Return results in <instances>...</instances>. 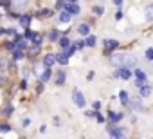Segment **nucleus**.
Here are the masks:
<instances>
[{"instance_id": "nucleus-38", "label": "nucleus", "mask_w": 153, "mask_h": 139, "mask_svg": "<svg viewBox=\"0 0 153 139\" xmlns=\"http://www.w3.org/2000/svg\"><path fill=\"white\" fill-rule=\"evenodd\" d=\"M114 4H117V6H121V4H123V0H114Z\"/></svg>"}, {"instance_id": "nucleus-28", "label": "nucleus", "mask_w": 153, "mask_h": 139, "mask_svg": "<svg viewBox=\"0 0 153 139\" xmlns=\"http://www.w3.org/2000/svg\"><path fill=\"white\" fill-rule=\"evenodd\" d=\"M11 130V126H7V125H0V132H9Z\"/></svg>"}, {"instance_id": "nucleus-17", "label": "nucleus", "mask_w": 153, "mask_h": 139, "mask_svg": "<svg viewBox=\"0 0 153 139\" xmlns=\"http://www.w3.org/2000/svg\"><path fill=\"white\" fill-rule=\"evenodd\" d=\"M59 45H61V47H63V49H67V47H68V45H70V40H68V38H67V36H63V38H61V40H59Z\"/></svg>"}, {"instance_id": "nucleus-14", "label": "nucleus", "mask_w": 153, "mask_h": 139, "mask_svg": "<svg viewBox=\"0 0 153 139\" xmlns=\"http://www.w3.org/2000/svg\"><path fill=\"white\" fill-rule=\"evenodd\" d=\"M108 117H110L112 121H119V119L123 117V114H119V112H108Z\"/></svg>"}, {"instance_id": "nucleus-15", "label": "nucleus", "mask_w": 153, "mask_h": 139, "mask_svg": "<svg viewBox=\"0 0 153 139\" xmlns=\"http://www.w3.org/2000/svg\"><path fill=\"white\" fill-rule=\"evenodd\" d=\"M29 22H31V18L25 15V16H20V24L24 25V27H29Z\"/></svg>"}, {"instance_id": "nucleus-6", "label": "nucleus", "mask_w": 153, "mask_h": 139, "mask_svg": "<svg viewBox=\"0 0 153 139\" xmlns=\"http://www.w3.org/2000/svg\"><path fill=\"white\" fill-rule=\"evenodd\" d=\"M65 11L70 13V15H78V13H79V6H76V4H67V6H65Z\"/></svg>"}, {"instance_id": "nucleus-3", "label": "nucleus", "mask_w": 153, "mask_h": 139, "mask_svg": "<svg viewBox=\"0 0 153 139\" xmlns=\"http://www.w3.org/2000/svg\"><path fill=\"white\" fill-rule=\"evenodd\" d=\"M108 134L112 137H123L124 135V128H121V126H110L108 128Z\"/></svg>"}, {"instance_id": "nucleus-32", "label": "nucleus", "mask_w": 153, "mask_h": 139, "mask_svg": "<svg viewBox=\"0 0 153 139\" xmlns=\"http://www.w3.org/2000/svg\"><path fill=\"white\" fill-rule=\"evenodd\" d=\"M4 33H7V34H11V36H15L16 33H15V29H7V31H4Z\"/></svg>"}, {"instance_id": "nucleus-33", "label": "nucleus", "mask_w": 153, "mask_h": 139, "mask_svg": "<svg viewBox=\"0 0 153 139\" xmlns=\"http://www.w3.org/2000/svg\"><path fill=\"white\" fill-rule=\"evenodd\" d=\"M11 112H13V107H11V105H9V107H7V108H6V116H9V114H11Z\"/></svg>"}, {"instance_id": "nucleus-10", "label": "nucleus", "mask_w": 153, "mask_h": 139, "mask_svg": "<svg viewBox=\"0 0 153 139\" xmlns=\"http://www.w3.org/2000/svg\"><path fill=\"white\" fill-rule=\"evenodd\" d=\"M140 94H142L144 98H148V96L151 94V87H149V85H146V83H144V85H140Z\"/></svg>"}, {"instance_id": "nucleus-36", "label": "nucleus", "mask_w": 153, "mask_h": 139, "mask_svg": "<svg viewBox=\"0 0 153 139\" xmlns=\"http://www.w3.org/2000/svg\"><path fill=\"white\" fill-rule=\"evenodd\" d=\"M72 52H74V47H68V51H67V52H65V54H67V56H70V54H72Z\"/></svg>"}, {"instance_id": "nucleus-25", "label": "nucleus", "mask_w": 153, "mask_h": 139, "mask_svg": "<svg viewBox=\"0 0 153 139\" xmlns=\"http://www.w3.org/2000/svg\"><path fill=\"white\" fill-rule=\"evenodd\" d=\"M16 6L18 7H25L27 6V0H16Z\"/></svg>"}, {"instance_id": "nucleus-23", "label": "nucleus", "mask_w": 153, "mask_h": 139, "mask_svg": "<svg viewBox=\"0 0 153 139\" xmlns=\"http://www.w3.org/2000/svg\"><path fill=\"white\" fill-rule=\"evenodd\" d=\"M18 47H20V49H25V47H27V43H25V40H22V38H18Z\"/></svg>"}, {"instance_id": "nucleus-37", "label": "nucleus", "mask_w": 153, "mask_h": 139, "mask_svg": "<svg viewBox=\"0 0 153 139\" xmlns=\"http://www.w3.org/2000/svg\"><path fill=\"white\" fill-rule=\"evenodd\" d=\"M0 4H2V6H9V0H0Z\"/></svg>"}, {"instance_id": "nucleus-26", "label": "nucleus", "mask_w": 153, "mask_h": 139, "mask_svg": "<svg viewBox=\"0 0 153 139\" xmlns=\"http://www.w3.org/2000/svg\"><path fill=\"white\" fill-rule=\"evenodd\" d=\"M40 15H42V16H51V15H52V11H51V9H43Z\"/></svg>"}, {"instance_id": "nucleus-20", "label": "nucleus", "mask_w": 153, "mask_h": 139, "mask_svg": "<svg viewBox=\"0 0 153 139\" xmlns=\"http://www.w3.org/2000/svg\"><path fill=\"white\" fill-rule=\"evenodd\" d=\"M49 38H51L52 42H54V40H58V31H56V29H52V31L49 33Z\"/></svg>"}, {"instance_id": "nucleus-9", "label": "nucleus", "mask_w": 153, "mask_h": 139, "mask_svg": "<svg viewBox=\"0 0 153 139\" xmlns=\"http://www.w3.org/2000/svg\"><path fill=\"white\" fill-rule=\"evenodd\" d=\"M54 61H56L54 54H47V56H45V60H43V63H45V67H47V69H49V67H52V65H54Z\"/></svg>"}, {"instance_id": "nucleus-22", "label": "nucleus", "mask_w": 153, "mask_h": 139, "mask_svg": "<svg viewBox=\"0 0 153 139\" xmlns=\"http://www.w3.org/2000/svg\"><path fill=\"white\" fill-rule=\"evenodd\" d=\"M49 78H51V71H45V72L42 74V81H47Z\"/></svg>"}, {"instance_id": "nucleus-34", "label": "nucleus", "mask_w": 153, "mask_h": 139, "mask_svg": "<svg viewBox=\"0 0 153 139\" xmlns=\"http://www.w3.org/2000/svg\"><path fill=\"white\" fill-rule=\"evenodd\" d=\"M96 114H97V112H94V110H88V112H87V116H88V117H94Z\"/></svg>"}, {"instance_id": "nucleus-27", "label": "nucleus", "mask_w": 153, "mask_h": 139, "mask_svg": "<svg viewBox=\"0 0 153 139\" xmlns=\"http://www.w3.org/2000/svg\"><path fill=\"white\" fill-rule=\"evenodd\" d=\"M146 58H148V60H153V49H148V51H146Z\"/></svg>"}, {"instance_id": "nucleus-2", "label": "nucleus", "mask_w": 153, "mask_h": 139, "mask_svg": "<svg viewBox=\"0 0 153 139\" xmlns=\"http://www.w3.org/2000/svg\"><path fill=\"white\" fill-rule=\"evenodd\" d=\"M72 99H74V103L78 105V107H85V96H83L78 89H74V92H72Z\"/></svg>"}, {"instance_id": "nucleus-11", "label": "nucleus", "mask_w": 153, "mask_h": 139, "mask_svg": "<svg viewBox=\"0 0 153 139\" xmlns=\"http://www.w3.org/2000/svg\"><path fill=\"white\" fill-rule=\"evenodd\" d=\"M117 45H119L117 40H105V47H106V49H115Z\"/></svg>"}, {"instance_id": "nucleus-1", "label": "nucleus", "mask_w": 153, "mask_h": 139, "mask_svg": "<svg viewBox=\"0 0 153 139\" xmlns=\"http://www.w3.org/2000/svg\"><path fill=\"white\" fill-rule=\"evenodd\" d=\"M112 63L115 67H135L137 60L131 54H115V56H112Z\"/></svg>"}, {"instance_id": "nucleus-24", "label": "nucleus", "mask_w": 153, "mask_h": 139, "mask_svg": "<svg viewBox=\"0 0 153 139\" xmlns=\"http://www.w3.org/2000/svg\"><path fill=\"white\" fill-rule=\"evenodd\" d=\"M13 58H15V60H22V58H24V52H22V51H16Z\"/></svg>"}, {"instance_id": "nucleus-29", "label": "nucleus", "mask_w": 153, "mask_h": 139, "mask_svg": "<svg viewBox=\"0 0 153 139\" xmlns=\"http://www.w3.org/2000/svg\"><path fill=\"white\" fill-rule=\"evenodd\" d=\"M94 13H96V15H103V7H101V6L94 7Z\"/></svg>"}, {"instance_id": "nucleus-8", "label": "nucleus", "mask_w": 153, "mask_h": 139, "mask_svg": "<svg viewBox=\"0 0 153 139\" xmlns=\"http://www.w3.org/2000/svg\"><path fill=\"white\" fill-rule=\"evenodd\" d=\"M54 58H56V61H59L61 65H67V63H68V56H67L65 52H61V54H56Z\"/></svg>"}, {"instance_id": "nucleus-16", "label": "nucleus", "mask_w": 153, "mask_h": 139, "mask_svg": "<svg viewBox=\"0 0 153 139\" xmlns=\"http://www.w3.org/2000/svg\"><path fill=\"white\" fill-rule=\"evenodd\" d=\"M31 38H33V43H34L36 47H40V43H42V36H40V34H33Z\"/></svg>"}, {"instance_id": "nucleus-7", "label": "nucleus", "mask_w": 153, "mask_h": 139, "mask_svg": "<svg viewBox=\"0 0 153 139\" xmlns=\"http://www.w3.org/2000/svg\"><path fill=\"white\" fill-rule=\"evenodd\" d=\"M78 33H79L81 36L88 34V33H90V25H88V24H79V25H78Z\"/></svg>"}, {"instance_id": "nucleus-18", "label": "nucleus", "mask_w": 153, "mask_h": 139, "mask_svg": "<svg viewBox=\"0 0 153 139\" xmlns=\"http://www.w3.org/2000/svg\"><path fill=\"white\" fill-rule=\"evenodd\" d=\"M96 42H97V40H96V36H88V38H87V42H85V45L94 47V45H96Z\"/></svg>"}, {"instance_id": "nucleus-30", "label": "nucleus", "mask_w": 153, "mask_h": 139, "mask_svg": "<svg viewBox=\"0 0 153 139\" xmlns=\"http://www.w3.org/2000/svg\"><path fill=\"white\" fill-rule=\"evenodd\" d=\"M92 107H94V110H99V108H101V103H99V101H94Z\"/></svg>"}, {"instance_id": "nucleus-35", "label": "nucleus", "mask_w": 153, "mask_h": 139, "mask_svg": "<svg viewBox=\"0 0 153 139\" xmlns=\"http://www.w3.org/2000/svg\"><path fill=\"white\" fill-rule=\"evenodd\" d=\"M115 18H117V20H121V18H123V11H117V15H115Z\"/></svg>"}, {"instance_id": "nucleus-31", "label": "nucleus", "mask_w": 153, "mask_h": 139, "mask_svg": "<svg viewBox=\"0 0 153 139\" xmlns=\"http://www.w3.org/2000/svg\"><path fill=\"white\" fill-rule=\"evenodd\" d=\"M4 67H6V61L0 58V71H4Z\"/></svg>"}, {"instance_id": "nucleus-13", "label": "nucleus", "mask_w": 153, "mask_h": 139, "mask_svg": "<svg viewBox=\"0 0 153 139\" xmlns=\"http://www.w3.org/2000/svg\"><path fill=\"white\" fill-rule=\"evenodd\" d=\"M63 81H65V72H63V71H59V72H58V76H56V83H58V85H63Z\"/></svg>"}, {"instance_id": "nucleus-4", "label": "nucleus", "mask_w": 153, "mask_h": 139, "mask_svg": "<svg viewBox=\"0 0 153 139\" xmlns=\"http://www.w3.org/2000/svg\"><path fill=\"white\" fill-rule=\"evenodd\" d=\"M133 74H135V78H137V87H140V85H144V83H146V74L140 71V69L133 71Z\"/></svg>"}, {"instance_id": "nucleus-19", "label": "nucleus", "mask_w": 153, "mask_h": 139, "mask_svg": "<svg viewBox=\"0 0 153 139\" xmlns=\"http://www.w3.org/2000/svg\"><path fill=\"white\" fill-rule=\"evenodd\" d=\"M59 20H61V22H68V20H70V13H67V11H63V15L59 16Z\"/></svg>"}, {"instance_id": "nucleus-5", "label": "nucleus", "mask_w": 153, "mask_h": 139, "mask_svg": "<svg viewBox=\"0 0 153 139\" xmlns=\"http://www.w3.org/2000/svg\"><path fill=\"white\" fill-rule=\"evenodd\" d=\"M117 76H119V78H123V80H128V78L131 76L130 67H121V69H119V72H117Z\"/></svg>"}, {"instance_id": "nucleus-21", "label": "nucleus", "mask_w": 153, "mask_h": 139, "mask_svg": "<svg viewBox=\"0 0 153 139\" xmlns=\"http://www.w3.org/2000/svg\"><path fill=\"white\" fill-rule=\"evenodd\" d=\"M151 11H153V7H151V6H148V7H146V18H148V20H151V16H153V15H151Z\"/></svg>"}, {"instance_id": "nucleus-12", "label": "nucleus", "mask_w": 153, "mask_h": 139, "mask_svg": "<svg viewBox=\"0 0 153 139\" xmlns=\"http://www.w3.org/2000/svg\"><path fill=\"white\" fill-rule=\"evenodd\" d=\"M119 98H121L123 105H128V103H130V99H128V92H126V90H121V92H119Z\"/></svg>"}]
</instances>
